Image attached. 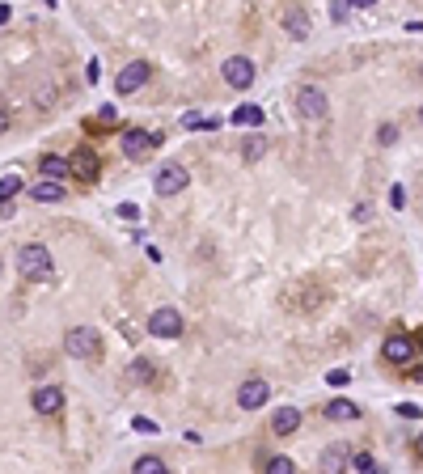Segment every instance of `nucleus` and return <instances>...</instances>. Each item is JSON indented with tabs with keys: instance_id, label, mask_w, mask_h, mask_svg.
<instances>
[{
	"instance_id": "nucleus-25",
	"label": "nucleus",
	"mask_w": 423,
	"mask_h": 474,
	"mask_svg": "<svg viewBox=\"0 0 423 474\" xmlns=\"http://www.w3.org/2000/svg\"><path fill=\"white\" fill-rule=\"evenodd\" d=\"M326 381L339 390V386H347V381H352V372H347V368H330V372H326Z\"/></svg>"
},
{
	"instance_id": "nucleus-26",
	"label": "nucleus",
	"mask_w": 423,
	"mask_h": 474,
	"mask_svg": "<svg viewBox=\"0 0 423 474\" xmlns=\"http://www.w3.org/2000/svg\"><path fill=\"white\" fill-rule=\"evenodd\" d=\"M377 140H381V144H394V140H398V128H394V123H381V128H377Z\"/></svg>"
},
{
	"instance_id": "nucleus-17",
	"label": "nucleus",
	"mask_w": 423,
	"mask_h": 474,
	"mask_svg": "<svg viewBox=\"0 0 423 474\" xmlns=\"http://www.w3.org/2000/svg\"><path fill=\"white\" fill-rule=\"evenodd\" d=\"M34 199L38 204H56V199H64V182H51V178L34 182Z\"/></svg>"
},
{
	"instance_id": "nucleus-18",
	"label": "nucleus",
	"mask_w": 423,
	"mask_h": 474,
	"mask_svg": "<svg viewBox=\"0 0 423 474\" xmlns=\"http://www.w3.org/2000/svg\"><path fill=\"white\" fill-rule=\"evenodd\" d=\"M132 474H169V466H165L161 458H153V453H148V458H136Z\"/></svg>"
},
{
	"instance_id": "nucleus-11",
	"label": "nucleus",
	"mask_w": 423,
	"mask_h": 474,
	"mask_svg": "<svg viewBox=\"0 0 423 474\" xmlns=\"http://www.w3.org/2000/svg\"><path fill=\"white\" fill-rule=\"evenodd\" d=\"M415 347H419L415 339H407V335H394V339L385 343V360H389V364H407V360L415 356Z\"/></svg>"
},
{
	"instance_id": "nucleus-22",
	"label": "nucleus",
	"mask_w": 423,
	"mask_h": 474,
	"mask_svg": "<svg viewBox=\"0 0 423 474\" xmlns=\"http://www.w3.org/2000/svg\"><path fill=\"white\" fill-rule=\"evenodd\" d=\"M267 474H296V466H292L288 458H271V462H267Z\"/></svg>"
},
{
	"instance_id": "nucleus-30",
	"label": "nucleus",
	"mask_w": 423,
	"mask_h": 474,
	"mask_svg": "<svg viewBox=\"0 0 423 474\" xmlns=\"http://www.w3.org/2000/svg\"><path fill=\"white\" fill-rule=\"evenodd\" d=\"M9 13H13L9 5H0V26H5V21H9Z\"/></svg>"
},
{
	"instance_id": "nucleus-1",
	"label": "nucleus",
	"mask_w": 423,
	"mask_h": 474,
	"mask_svg": "<svg viewBox=\"0 0 423 474\" xmlns=\"http://www.w3.org/2000/svg\"><path fill=\"white\" fill-rule=\"evenodd\" d=\"M17 271L26 280H51V250L38 246V241L21 246V250H17Z\"/></svg>"
},
{
	"instance_id": "nucleus-10",
	"label": "nucleus",
	"mask_w": 423,
	"mask_h": 474,
	"mask_svg": "<svg viewBox=\"0 0 423 474\" xmlns=\"http://www.w3.org/2000/svg\"><path fill=\"white\" fill-rule=\"evenodd\" d=\"M34 411L38 415H56V411H64V394L56 390V386H43V390H34Z\"/></svg>"
},
{
	"instance_id": "nucleus-15",
	"label": "nucleus",
	"mask_w": 423,
	"mask_h": 474,
	"mask_svg": "<svg viewBox=\"0 0 423 474\" xmlns=\"http://www.w3.org/2000/svg\"><path fill=\"white\" fill-rule=\"evenodd\" d=\"M72 174H77L81 182H93V178H97V157L89 153V148H81V153L72 157Z\"/></svg>"
},
{
	"instance_id": "nucleus-6",
	"label": "nucleus",
	"mask_w": 423,
	"mask_h": 474,
	"mask_svg": "<svg viewBox=\"0 0 423 474\" xmlns=\"http://www.w3.org/2000/svg\"><path fill=\"white\" fill-rule=\"evenodd\" d=\"M148 331H153L157 339H178L182 335V313L178 309H153V318H148Z\"/></svg>"
},
{
	"instance_id": "nucleus-4",
	"label": "nucleus",
	"mask_w": 423,
	"mask_h": 474,
	"mask_svg": "<svg viewBox=\"0 0 423 474\" xmlns=\"http://www.w3.org/2000/svg\"><path fill=\"white\" fill-rule=\"evenodd\" d=\"M157 144H161L157 132H144V128H128V132H123V153H128L132 161H144Z\"/></svg>"
},
{
	"instance_id": "nucleus-14",
	"label": "nucleus",
	"mask_w": 423,
	"mask_h": 474,
	"mask_svg": "<svg viewBox=\"0 0 423 474\" xmlns=\"http://www.w3.org/2000/svg\"><path fill=\"white\" fill-rule=\"evenodd\" d=\"M296 428H301V411H296V407H284V411H276V419H271V432H276V436H288Z\"/></svg>"
},
{
	"instance_id": "nucleus-33",
	"label": "nucleus",
	"mask_w": 423,
	"mask_h": 474,
	"mask_svg": "<svg viewBox=\"0 0 423 474\" xmlns=\"http://www.w3.org/2000/svg\"><path fill=\"white\" fill-rule=\"evenodd\" d=\"M419 123H423V106H419Z\"/></svg>"
},
{
	"instance_id": "nucleus-12",
	"label": "nucleus",
	"mask_w": 423,
	"mask_h": 474,
	"mask_svg": "<svg viewBox=\"0 0 423 474\" xmlns=\"http://www.w3.org/2000/svg\"><path fill=\"white\" fill-rule=\"evenodd\" d=\"M347 462H352V449H347V445H330L326 453H322V474H343Z\"/></svg>"
},
{
	"instance_id": "nucleus-3",
	"label": "nucleus",
	"mask_w": 423,
	"mask_h": 474,
	"mask_svg": "<svg viewBox=\"0 0 423 474\" xmlns=\"http://www.w3.org/2000/svg\"><path fill=\"white\" fill-rule=\"evenodd\" d=\"M326 93H322L317 85H301L296 89V115H301L305 123H317V119H326Z\"/></svg>"
},
{
	"instance_id": "nucleus-24",
	"label": "nucleus",
	"mask_w": 423,
	"mask_h": 474,
	"mask_svg": "<svg viewBox=\"0 0 423 474\" xmlns=\"http://www.w3.org/2000/svg\"><path fill=\"white\" fill-rule=\"evenodd\" d=\"M132 377H136V381H148V377H153V364H148V360H136V364H132Z\"/></svg>"
},
{
	"instance_id": "nucleus-8",
	"label": "nucleus",
	"mask_w": 423,
	"mask_h": 474,
	"mask_svg": "<svg viewBox=\"0 0 423 474\" xmlns=\"http://www.w3.org/2000/svg\"><path fill=\"white\" fill-rule=\"evenodd\" d=\"M153 187H157V195H165V199H169V195H178V191H186V169H182L178 161L161 165V169H157V182H153Z\"/></svg>"
},
{
	"instance_id": "nucleus-9",
	"label": "nucleus",
	"mask_w": 423,
	"mask_h": 474,
	"mask_svg": "<svg viewBox=\"0 0 423 474\" xmlns=\"http://www.w3.org/2000/svg\"><path fill=\"white\" fill-rule=\"evenodd\" d=\"M267 398H271V386L263 377H250V381H241V390H237V407L241 411H258Z\"/></svg>"
},
{
	"instance_id": "nucleus-28",
	"label": "nucleus",
	"mask_w": 423,
	"mask_h": 474,
	"mask_svg": "<svg viewBox=\"0 0 423 474\" xmlns=\"http://www.w3.org/2000/svg\"><path fill=\"white\" fill-rule=\"evenodd\" d=\"M398 415H402V419H419V415H423V407H415V403H402V407H398Z\"/></svg>"
},
{
	"instance_id": "nucleus-13",
	"label": "nucleus",
	"mask_w": 423,
	"mask_h": 474,
	"mask_svg": "<svg viewBox=\"0 0 423 474\" xmlns=\"http://www.w3.org/2000/svg\"><path fill=\"white\" fill-rule=\"evenodd\" d=\"M284 30H288L296 43H305V38H309V13H305V9H288V13H284Z\"/></svg>"
},
{
	"instance_id": "nucleus-32",
	"label": "nucleus",
	"mask_w": 423,
	"mask_h": 474,
	"mask_svg": "<svg viewBox=\"0 0 423 474\" xmlns=\"http://www.w3.org/2000/svg\"><path fill=\"white\" fill-rule=\"evenodd\" d=\"M415 449H419V453H423V436H419V440H415Z\"/></svg>"
},
{
	"instance_id": "nucleus-23",
	"label": "nucleus",
	"mask_w": 423,
	"mask_h": 474,
	"mask_svg": "<svg viewBox=\"0 0 423 474\" xmlns=\"http://www.w3.org/2000/svg\"><path fill=\"white\" fill-rule=\"evenodd\" d=\"M352 462H356V470H360V474H381V470H377V462H372L368 453H356Z\"/></svg>"
},
{
	"instance_id": "nucleus-16",
	"label": "nucleus",
	"mask_w": 423,
	"mask_h": 474,
	"mask_svg": "<svg viewBox=\"0 0 423 474\" xmlns=\"http://www.w3.org/2000/svg\"><path fill=\"white\" fill-rule=\"evenodd\" d=\"M356 415H360V407L347 403V398H335V403H326V419H335V423H347V419H356Z\"/></svg>"
},
{
	"instance_id": "nucleus-27",
	"label": "nucleus",
	"mask_w": 423,
	"mask_h": 474,
	"mask_svg": "<svg viewBox=\"0 0 423 474\" xmlns=\"http://www.w3.org/2000/svg\"><path fill=\"white\" fill-rule=\"evenodd\" d=\"M132 428H136V432H153V436H157V423H153V419H144V415H136V419H132Z\"/></svg>"
},
{
	"instance_id": "nucleus-2",
	"label": "nucleus",
	"mask_w": 423,
	"mask_h": 474,
	"mask_svg": "<svg viewBox=\"0 0 423 474\" xmlns=\"http://www.w3.org/2000/svg\"><path fill=\"white\" fill-rule=\"evenodd\" d=\"M64 352L72 360H97V356H102V339H97L93 327H72L64 335Z\"/></svg>"
},
{
	"instance_id": "nucleus-29",
	"label": "nucleus",
	"mask_w": 423,
	"mask_h": 474,
	"mask_svg": "<svg viewBox=\"0 0 423 474\" xmlns=\"http://www.w3.org/2000/svg\"><path fill=\"white\" fill-rule=\"evenodd\" d=\"M0 132H9V110H0Z\"/></svg>"
},
{
	"instance_id": "nucleus-19",
	"label": "nucleus",
	"mask_w": 423,
	"mask_h": 474,
	"mask_svg": "<svg viewBox=\"0 0 423 474\" xmlns=\"http://www.w3.org/2000/svg\"><path fill=\"white\" fill-rule=\"evenodd\" d=\"M68 169H72V165H68L64 157H51V153L43 157V174H47V178H51V182H60L64 174H68Z\"/></svg>"
},
{
	"instance_id": "nucleus-31",
	"label": "nucleus",
	"mask_w": 423,
	"mask_h": 474,
	"mask_svg": "<svg viewBox=\"0 0 423 474\" xmlns=\"http://www.w3.org/2000/svg\"><path fill=\"white\" fill-rule=\"evenodd\" d=\"M411 381H423V368H415V377H411Z\"/></svg>"
},
{
	"instance_id": "nucleus-20",
	"label": "nucleus",
	"mask_w": 423,
	"mask_h": 474,
	"mask_svg": "<svg viewBox=\"0 0 423 474\" xmlns=\"http://www.w3.org/2000/svg\"><path fill=\"white\" fill-rule=\"evenodd\" d=\"M233 123H237V128H250V123L258 128V123H263V110H258V106H237V110H233Z\"/></svg>"
},
{
	"instance_id": "nucleus-7",
	"label": "nucleus",
	"mask_w": 423,
	"mask_h": 474,
	"mask_svg": "<svg viewBox=\"0 0 423 474\" xmlns=\"http://www.w3.org/2000/svg\"><path fill=\"white\" fill-rule=\"evenodd\" d=\"M148 77H153V68H148L144 60H136V64H128L119 72V81H114V89H119V97H128V93H136V89H144L148 85Z\"/></svg>"
},
{
	"instance_id": "nucleus-5",
	"label": "nucleus",
	"mask_w": 423,
	"mask_h": 474,
	"mask_svg": "<svg viewBox=\"0 0 423 474\" xmlns=\"http://www.w3.org/2000/svg\"><path fill=\"white\" fill-rule=\"evenodd\" d=\"M220 72H225V85H229V89H250L258 68H254V60H245V56H229Z\"/></svg>"
},
{
	"instance_id": "nucleus-21",
	"label": "nucleus",
	"mask_w": 423,
	"mask_h": 474,
	"mask_svg": "<svg viewBox=\"0 0 423 474\" xmlns=\"http://www.w3.org/2000/svg\"><path fill=\"white\" fill-rule=\"evenodd\" d=\"M17 191H21V174H5V178H0V204L13 199Z\"/></svg>"
}]
</instances>
